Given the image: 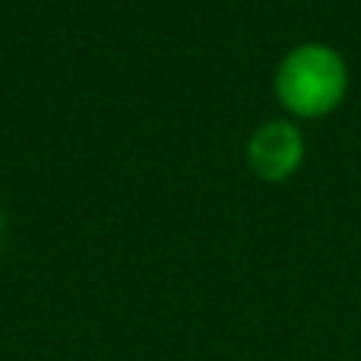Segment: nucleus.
Masks as SVG:
<instances>
[{
	"label": "nucleus",
	"mask_w": 361,
	"mask_h": 361,
	"mask_svg": "<svg viewBox=\"0 0 361 361\" xmlns=\"http://www.w3.org/2000/svg\"><path fill=\"white\" fill-rule=\"evenodd\" d=\"M305 143L301 133L286 121H269L250 137L247 162L263 180H286L301 165Z\"/></svg>",
	"instance_id": "f03ea898"
},
{
	"label": "nucleus",
	"mask_w": 361,
	"mask_h": 361,
	"mask_svg": "<svg viewBox=\"0 0 361 361\" xmlns=\"http://www.w3.org/2000/svg\"><path fill=\"white\" fill-rule=\"evenodd\" d=\"M276 92L288 111L320 118L345 95V61L326 44H298L276 73Z\"/></svg>",
	"instance_id": "f257e3e1"
}]
</instances>
